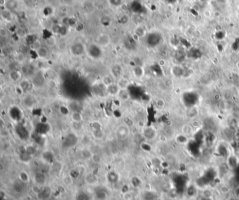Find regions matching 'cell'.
I'll list each match as a JSON object with an SVG mask.
<instances>
[{"label": "cell", "mask_w": 239, "mask_h": 200, "mask_svg": "<svg viewBox=\"0 0 239 200\" xmlns=\"http://www.w3.org/2000/svg\"><path fill=\"white\" fill-rule=\"evenodd\" d=\"M115 79L114 78L112 75H105V77H102V83L105 86H108V85L113 84V83L115 82Z\"/></svg>", "instance_id": "23"}, {"label": "cell", "mask_w": 239, "mask_h": 200, "mask_svg": "<svg viewBox=\"0 0 239 200\" xmlns=\"http://www.w3.org/2000/svg\"><path fill=\"white\" fill-rule=\"evenodd\" d=\"M123 122L124 123V125L126 126L127 127H128L129 129L133 127L134 124H135L133 120H132L131 117H124L123 118Z\"/></svg>", "instance_id": "27"}, {"label": "cell", "mask_w": 239, "mask_h": 200, "mask_svg": "<svg viewBox=\"0 0 239 200\" xmlns=\"http://www.w3.org/2000/svg\"><path fill=\"white\" fill-rule=\"evenodd\" d=\"M134 34L138 37H142L145 35V30L142 27H138L134 30Z\"/></svg>", "instance_id": "29"}, {"label": "cell", "mask_w": 239, "mask_h": 200, "mask_svg": "<svg viewBox=\"0 0 239 200\" xmlns=\"http://www.w3.org/2000/svg\"><path fill=\"white\" fill-rule=\"evenodd\" d=\"M7 35H8L7 30H6L5 28H2L0 29V36H1L2 37H7Z\"/></svg>", "instance_id": "40"}, {"label": "cell", "mask_w": 239, "mask_h": 200, "mask_svg": "<svg viewBox=\"0 0 239 200\" xmlns=\"http://www.w3.org/2000/svg\"><path fill=\"white\" fill-rule=\"evenodd\" d=\"M78 142V138L76 135L74 134H69L68 136H65L62 141V145L65 147H72L77 145Z\"/></svg>", "instance_id": "3"}, {"label": "cell", "mask_w": 239, "mask_h": 200, "mask_svg": "<svg viewBox=\"0 0 239 200\" xmlns=\"http://www.w3.org/2000/svg\"><path fill=\"white\" fill-rule=\"evenodd\" d=\"M142 198L144 200H156L157 199V195L155 192L147 191L142 195Z\"/></svg>", "instance_id": "21"}, {"label": "cell", "mask_w": 239, "mask_h": 200, "mask_svg": "<svg viewBox=\"0 0 239 200\" xmlns=\"http://www.w3.org/2000/svg\"><path fill=\"white\" fill-rule=\"evenodd\" d=\"M41 157L46 163L51 164L54 161V155H53L52 152L51 151H48V150L44 152L41 154Z\"/></svg>", "instance_id": "12"}, {"label": "cell", "mask_w": 239, "mask_h": 200, "mask_svg": "<svg viewBox=\"0 0 239 200\" xmlns=\"http://www.w3.org/2000/svg\"><path fill=\"white\" fill-rule=\"evenodd\" d=\"M15 93H16L18 96H22L25 93V91L22 89V87L20 86V85H18V86H15Z\"/></svg>", "instance_id": "38"}, {"label": "cell", "mask_w": 239, "mask_h": 200, "mask_svg": "<svg viewBox=\"0 0 239 200\" xmlns=\"http://www.w3.org/2000/svg\"><path fill=\"white\" fill-rule=\"evenodd\" d=\"M110 42V38H109L108 35L106 34H100L96 39L95 44L99 45L101 47L106 46L109 44Z\"/></svg>", "instance_id": "5"}, {"label": "cell", "mask_w": 239, "mask_h": 200, "mask_svg": "<svg viewBox=\"0 0 239 200\" xmlns=\"http://www.w3.org/2000/svg\"><path fill=\"white\" fill-rule=\"evenodd\" d=\"M29 198H30V197L27 196V197H25L23 199H22V200H28V199H29Z\"/></svg>", "instance_id": "41"}, {"label": "cell", "mask_w": 239, "mask_h": 200, "mask_svg": "<svg viewBox=\"0 0 239 200\" xmlns=\"http://www.w3.org/2000/svg\"><path fill=\"white\" fill-rule=\"evenodd\" d=\"M8 77H9L10 80L13 81V82H18L21 79L22 75L18 70L16 69H12V71H10L9 74H8Z\"/></svg>", "instance_id": "14"}, {"label": "cell", "mask_w": 239, "mask_h": 200, "mask_svg": "<svg viewBox=\"0 0 239 200\" xmlns=\"http://www.w3.org/2000/svg\"><path fill=\"white\" fill-rule=\"evenodd\" d=\"M16 134L22 140H25L29 137V133L27 130L23 127H18L16 129Z\"/></svg>", "instance_id": "16"}, {"label": "cell", "mask_w": 239, "mask_h": 200, "mask_svg": "<svg viewBox=\"0 0 239 200\" xmlns=\"http://www.w3.org/2000/svg\"><path fill=\"white\" fill-rule=\"evenodd\" d=\"M19 85L22 87L25 92L29 91L31 89V83L28 80H23L20 82Z\"/></svg>", "instance_id": "25"}, {"label": "cell", "mask_w": 239, "mask_h": 200, "mask_svg": "<svg viewBox=\"0 0 239 200\" xmlns=\"http://www.w3.org/2000/svg\"><path fill=\"white\" fill-rule=\"evenodd\" d=\"M25 183L23 182H22L21 181L20 182H17L14 184L13 185V190L17 194H21L24 192L25 190Z\"/></svg>", "instance_id": "19"}, {"label": "cell", "mask_w": 239, "mask_h": 200, "mask_svg": "<svg viewBox=\"0 0 239 200\" xmlns=\"http://www.w3.org/2000/svg\"><path fill=\"white\" fill-rule=\"evenodd\" d=\"M71 120L75 123H80L83 120V116L79 111H73L71 113Z\"/></svg>", "instance_id": "15"}, {"label": "cell", "mask_w": 239, "mask_h": 200, "mask_svg": "<svg viewBox=\"0 0 239 200\" xmlns=\"http://www.w3.org/2000/svg\"><path fill=\"white\" fill-rule=\"evenodd\" d=\"M46 46H48L49 47H53L54 46L55 44L57 43V40L55 39V37H49L48 38H46V39L44 41Z\"/></svg>", "instance_id": "26"}, {"label": "cell", "mask_w": 239, "mask_h": 200, "mask_svg": "<svg viewBox=\"0 0 239 200\" xmlns=\"http://www.w3.org/2000/svg\"><path fill=\"white\" fill-rule=\"evenodd\" d=\"M144 137L146 138H147V139H151V138H153L154 137L155 133H154V131L152 129H147L144 130Z\"/></svg>", "instance_id": "28"}, {"label": "cell", "mask_w": 239, "mask_h": 200, "mask_svg": "<svg viewBox=\"0 0 239 200\" xmlns=\"http://www.w3.org/2000/svg\"><path fill=\"white\" fill-rule=\"evenodd\" d=\"M33 178H34V181L35 183L39 185H43L46 183V175L42 172L40 171L35 172Z\"/></svg>", "instance_id": "7"}, {"label": "cell", "mask_w": 239, "mask_h": 200, "mask_svg": "<svg viewBox=\"0 0 239 200\" xmlns=\"http://www.w3.org/2000/svg\"><path fill=\"white\" fill-rule=\"evenodd\" d=\"M107 180L109 183L116 184L119 182V174L115 171H110L107 175Z\"/></svg>", "instance_id": "11"}, {"label": "cell", "mask_w": 239, "mask_h": 200, "mask_svg": "<svg viewBox=\"0 0 239 200\" xmlns=\"http://www.w3.org/2000/svg\"><path fill=\"white\" fill-rule=\"evenodd\" d=\"M117 83L121 89H128V87L130 85V81L125 77H120L118 79Z\"/></svg>", "instance_id": "13"}, {"label": "cell", "mask_w": 239, "mask_h": 200, "mask_svg": "<svg viewBox=\"0 0 239 200\" xmlns=\"http://www.w3.org/2000/svg\"><path fill=\"white\" fill-rule=\"evenodd\" d=\"M41 47H42V45L39 40H35V41L33 42L32 44H31V48H32V50L36 51V52Z\"/></svg>", "instance_id": "30"}, {"label": "cell", "mask_w": 239, "mask_h": 200, "mask_svg": "<svg viewBox=\"0 0 239 200\" xmlns=\"http://www.w3.org/2000/svg\"><path fill=\"white\" fill-rule=\"evenodd\" d=\"M52 195V189L49 186H45L38 191L37 193V198L39 200H48Z\"/></svg>", "instance_id": "4"}, {"label": "cell", "mask_w": 239, "mask_h": 200, "mask_svg": "<svg viewBox=\"0 0 239 200\" xmlns=\"http://www.w3.org/2000/svg\"><path fill=\"white\" fill-rule=\"evenodd\" d=\"M86 51V47L81 42H77L72 44L70 46V52L75 56H81Z\"/></svg>", "instance_id": "2"}, {"label": "cell", "mask_w": 239, "mask_h": 200, "mask_svg": "<svg viewBox=\"0 0 239 200\" xmlns=\"http://www.w3.org/2000/svg\"><path fill=\"white\" fill-rule=\"evenodd\" d=\"M133 73L136 78L140 79L144 75V69L141 66H135L133 69Z\"/></svg>", "instance_id": "18"}, {"label": "cell", "mask_w": 239, "mask_h": 200, "mask_svg": "<svg viewBox=\"0 0 239 200\" xmlns=\"http://www.w3.org/2000/svg\"><path fill=\"white\" fill-rule=\"evenodd\" d=\"M24 103L27 107H32L35 103V100L31 96H28L24 99Z\"/></svg>", "instance_id": "31"}, {"label": "cell", "mask_w": 239, "mask_h": 200, "mask_svg": "<svg viewBox=\"0 0 239 200\" xmlns=\"http://www.w3.org/2000/svg\"><path fill=\"white\" fill-rule=\"evenodd\" d=\"M86 52L89 57L93 59H100L102 56L101 46L97 44H91L86 48Z\"/></svg>", "instance_id": "1"}, {"label": "cell", "mask_w": 239, "mask_h": 200, "mask_svg": "<svg viewBox=\"0 0 239 200\" xmlns=\"http://www.w3.org/2000/svg\"><path fill=\"white\" fill-rule=\"evenodd\" d=\"M93 136H94L95 138L100 139V138H102V137H103L104 133H103V132H102L101 129H100L94 130V131H93Z\"/></svg>", "instance_id": "34"}, {"label": "cell", "mask_w": 239, "mask_h": 200, "mask_svg": "<svg viewBox=\"0 0 239 200\" xmlns=\"http://www.w3.org/2000/svg\"><path fill=\"white\" fill-rule=\"evenodd\" d=\"M120 89H121L119 88V86H118L117 82H115V83H113V84H109V85H108V86H106L107 93H108V95H110V96H118V94H119V93Z\"/></svg>", "instance_id": "6"}, {"label": "cell", "mask_w": 239, "mask_h": 200, "mask_svg": "<svg viewBox=\"0 0 239 200\" xmlns=\"http://www.w3.org/2000/svg\"><path fill=\"white\" fill-rule=\"evenodd\" d=\"M20 180L23 183H27L29 181V176L25 171H21L19 175Z\"/></svg>", "instance_id": "32"}, {"label": "cell", "mask_w": 239, "mask_h": 200, "mask_svg": "<svg viewBox=\"0 0 239 200\" xmlns=\"http://www.w3.org/2000/svg\"><path fill=\"white\" fill-rule=\"evenodd\" d=\"M129 134V128L126 126H120L117 128V136L119 138H125Z\"/></svg>", "instance_id": "9"}, {"label": "cell", "mask_w": 239, "mask_h": 200, "mask_svg": "<svg viewBox=\"0 0 239 200\" xmlns=\"http://www.w3.org/2000/svg\"><path fill=\"white\" fill-rule=\"evenodd\" d=\"M117 96L123 101L128 100L131 98L128 89H120L119 93Z\"/></svg>", "instance_id": "17"}, {"label": "cell", "mask_w": 239, "mask_h": 200, "mask_svg": "<svg viewBox=\"0 0 239 200\" xmlns=\"http://www.w3.org/2000/svg\"><path fill=\"white\" fill-rule=\"evenodd\" d=\"M17 2H18L15 1V0H8V1L6 2L5 6L8 10L9 11L14 10L17 8V5H18Z\"/></svg>", "instance_id": "24"}, {"label": "cell", "mask_w": 239, "mask_h": 200, "mask_svg": "<svg viewBox=\"0 0 239 200\" xmlns=\"http://www.w3.org/2000/svg\"><path fill=\"white\" fill-rule=\"evenodd\" d=\"M124 197L125 200H133V196L132 195V194H131V192H129L124 193Z\"/></svg>", "instance_id": "39"}, {"label": "cell", "mask_w": 239, "mask_h": 200, "mask_svg": "<svg viewBox=\"0 0 239 200\" xmlns=\"http://www.w3.org/2000/svg\"><path fill=\"white\" fill-rule=\"evenodd\" d=\"M2 200H6V199H2Z\"/></svg>", "instance_id": "42"}, {"label": "cell", "mask_w": 239, "mask_h": 200, "mask_svg": "<svg viewBox=\"0 0 239 200\" xmlns=\"http://www.w3.org/2000/svg\"><path fill=\"white\" fill-rule=\"evenodd\" d=\"M94 197L95 200H106L108 192L104 188H98L94 191Z\"/></svg>", "instance_id": "8"}, {"label": "cell", "mask_w": 239, "mask_h": 200, "mask_svg": "<svg viewBox=\"0 0 239 200\" xmlns=\"http://www.w3.org/2000/svg\"><path fill=\"white\" fill-rule=\"evenodd\" d=\"M76 200H91V197L88 192L80 191L76 195Z\"/></svg>", "instance_id": "20"}, {"label": "cell", "mask_w": 239, "mask_h": 200, "mask_svg": "<svg viewBox=\"0 0 239 200\" xmlns=\"http://www.w3.org/2000/svg\"><path fill=\"white\" fill-rule=\"evenodd\" d=\"M131 182L133 187L135 188H138L140 185V184H141V181H140L139 178H138V177L136 176L133 177V178H131Z\"/></svg>", "instance_id": "33"}, {"label": "cell", "mask_w": 239, "mask_h": 200, "mask_svg": "<svg viewBox=\"0 0 239 200\" xmlns=\"http://www.w3.org/2000/svg\"><path fill=\"white\" fill-rule=\"evenodd\" d=\"M37 56L39 58H41V59H44V58H46L48 56V51L47 48L46 47L42 46L40 48L39 50L37 51Z\"/></svg>", "instance_id": "22"}, {"label": "cell", "mask_w": 239, "mask_h": 200, "mask_svg": "<svg viewBox=\"0 0 239 200\" xmlns=\"http://www.w3.org/2000/svg\"><path fill=\"white\" fill-rule=\"evenodd\" d=\"M86 180L89 183H94L96 181V177L93 174H88L86 176Z\"/></svg>", "instance_id": "37"}, {"label": "cell", "mask_w": 239, "mask_h": 200, "mask_svg": "<svg viewBox=\"0 0 239 200\" xmlns=\"http://www.w3.org/2000/svg\"><path fill=\"white\" fill-rule=\"evenodd\" d=\"M122 67L119 64H115L111 66V74L115 79H119L122 74Z\"/></svg>", "instance_id": "10"}, {"label": "cell", "mask_w": 239, "mask_h": 200, "mask_svg": "<svg viewBox=\"0 0 239 200\" xmlns=\"http://www.w3.org/2000/svg\"><path fill=\"white\" fill-rule=\"evenodd\" d=\"M26 151L27 153H28L29 155L32 157V155L35 154V152H36V150H35V148L34 147H32V146H28V147H26Z\"/></svg>", "instance_id": "36"}, {"label": "cell", "mask_w": 239, "mask_h": 200, "mask_svg": "<svg viewBox=\"0 0 239 200\" xmlns=\"http://www.w3.org/2000/svg\"><path fill=\"white\" fill-rule=\"evenodd\" d=\"M91 159L95 164H100L102 162V157L98 154H93L91 155Z\"/></svg>", "instance_id": "35"}]
</instances>
